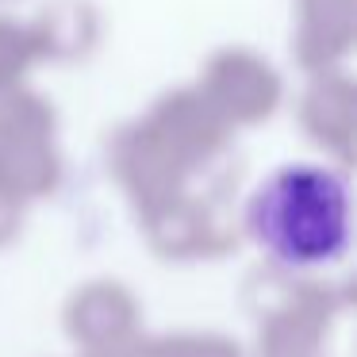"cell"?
Returning a JSON list of instances; mask_svg holds the SVG:
<instances>
[{"label":"cell","mask_w":357,"mask_h":357,"mask_svg":"<svg viewBox=\"0 0 357 357\" xmlns=\"http://www.w3.org/2000/svg\"><path fill=\"white\" fill-rule=\"evenodd\" d=\"M254 246L288 277L323 280L349 265L354 192L349 177L326 162H284L246 204Z\"/></svg>","instance_id":"cell-1"}]
</instances>
